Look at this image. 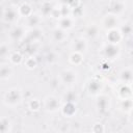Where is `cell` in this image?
Here are the masks:
<instances>
[{"mask_svg": "<svg viewBox=\"0 0 133 133\" xmlns=\"http://www.w3.org/2000/svg\"><path fill=\"white\" fill-rule=\"evenodd\" d=\"M11 52H12L11 48L7 43H5V42L0 43V60H1V62L8 60Z\"/></svg>", "mask_w": 133, "mask_h": 133, "instance_id": "ffe728a7", "label": "cell"}, {"mask_svg": "<svg viewBox=\"0 0 133 133\" xmlns=\"http://www.w3.org/2000/svg\"><path fill=\"white\" fill-rule=\"evenodd\" d=\"M102 88H103V84L97 78H92L87 82V86H86L87 92L92 96H98L99 94H101Z\"/></svg>", "mask_w": 133, "mask_h": 133, "instance_id": "7c38bea8", "label": "cell"}, {"mask_svg": "<svg viewBox=\"0 0 133 133\" xmlns=\"http://www.w3.org/2000/svg\"><path fill=\"white\" fill-rule=\"evenodd\" d=\"M42 20H43V18H42L41 15L32 12L31 15L27 16L26 18H24V24L23 25L26 28H30V29L38 28V26L42 23Z\"/></svg>", "mask_w": 133, "mask_h": 133, "instance_id": "30bf717a", "label": "cell"}, {"mask_svg": "<svg viewBox=\"0 0 133 133\" xmlns=\"http://www.w3.org/2000/svg\"><path fill=\"white\" fill-rule=\"evenodd\" d=\"M24 65H25L27 69H29V70L34 69V68L36 66V60H35V58H34L33 56L27 57L26 59H24Z\"/></svg>", "mask_w": 133, "mask_h": 133, "instance_id": "83f0119b", "label": "cell"}, {"mask_svg": "<svg viewBox=\"0 0 133 133\" xmlns=\"http://www.w3.org/2000/svg\"><path fill=\"white\" fill-rule=\"evenodd\" d=\"M101 53H102V56L103 58H105L106 60H109V61H112V60H115L117 59V57L119 56V48L116 47L115 44H111V43H106L102 46L101 48Z\"/></svg>", "mask_w": 133, "mask_h": 133, "instance_id": "8992f818", "label": "cell"}, {"mask_svg": "<svg viewBox=\"0 0 133 133\" xmlns=\"http://www.w3.org/2000/svg\"><path fill=\"white\" fill-rule=\"evenodd\" d=\"M51 38L55 43L62 44V43H64L68 39V31L57 26L54 29H52V31H51Z\"/></svg>", "mask_w": 133, "mask_h": 133, "instance_id": "8fae6325", "label": "cell"}, {"mask_svg": "<svg viewBox=\"0 0 133 133\" xmlns=\"http://www.w3.org/2000/svg\"><path fill=\"white\" fill-rule=\"evenodd\" d=\"M78 79H79L78 72L72 66L62 69L58 74L59 82L68 87H73L74 85H76L78 82Z\"/></svg>", "mask_w": 133, "mask_h": 133, "instance_id": "7a4b0ae2", "label": "cell"}, {"mask_svg": "<svg viewBox=\"0 0 133 133\" xmlns=\"http://www.w3.org/2000/svg\"><path fill=\"white\" fill-rule=\"evenodd\" d=\"M110 107H111L110 97L107 95H104V94H99L97 96V100H96V108L98 109V111L105 113L110 109Z\"/></svg>", "mask_w": 133, "mask_h": 133, "instance_id": "9c48e42d", "label": "cell"}, {"mask_svg": "<svg viewBox=\"0 0 133 133\" xmlns=\"http://www.w3.org/2000/svg\"><path fill=\"white\" fill-rule=\"evenodd\" d=\"M125 7H126V5H125L124 1H122V0H114L112 2V5H111V8H112L111 12L116 15V16H119L126 9Z\"/></svg>", "mask_w": 133, "mask_h": 133, "instance_id": "44dd1931", "label": "cell"}, {"mask_svg": "<svg viewBox=\"0 0 133 133\" xmlns=\"http://www.w3.org/2000/svg\"><path fill=\"white\" fill-rule=\"evenodd\" d=\"M77 98H78V95H77L75 91L71 90V91L65 92V94L62 96V98H61V99H62L64 102H75V103H76Z\"/></svg>", "mask_w": 133, "mask_h": 133, "instance_id": "4316f807", "label": "cell"}, {"mask_svg": "<svg viewBox=\"0 0 133 133\" xmlns=\"http://www.w3.org/2000/svg\"><path fill=\"white\" fill-rule=\"evenodd\" d=\"M1 18L3 20V22L7 23V24H12L15 25L18 21V19L20 18V14H19V8L17 5L15 4H9L6 7H4V9L2 10V15Z\"/></svg>", "mask_w": 133, "mask_h": 133, "instance_id": "5b68a950", "label": "cell"}, {"mask_svg": "<svg viewBox=\"0 0 133 133\" xmlns=\"http://www.w3.org/2000/svg\"><path fill=\"white\" fill-rule=\"evenodd\" d=\"M18 8H19L20 17H23V18H26L27 16H29V15H31V14L33 12L31 5H30L29 3H27V2L22 3V5H21V6H19Z\"/></svg>", "mask_w": 133, "mask_h": 133, "instance_id": "d4e9b609", "label": "cell"}, {"mask_svg": "<svg viewBox=\"0 0 133 133\" xmlns=\"http://www.w3.org/2000/svg\"><path fill=\"white\" fill-rule=\"evenodd\" d=\"M123 38V34L121 32L119 29H116V28H113V29H110V30H107V39H108V43H111V44H118L119 41Z\"/></svg>", "mask_w": 133, "mask_h": 133, "instance_id": "e0dca14e", "label": "cell"}, {"mask_svg": "<svg viewBox=\"0 0 133 133\" xmlns=\"http://www.w3.org/2000/svg\"><path fill=\"white\" fill-rule=\"evenodd\" d=\"M62 99L55 95H47L42 101V109L47 113H56L60 110Z\"/></svg>", "mask_w": 133, "mask_h": 133, "instance_id": "3957f363", "label": "cell"}, {"mask_svg": "<svg viewBox=\"0 0 133 133\" xmlns=\"http://www.w3.org/2000/svg\"><path fill=\"white\" fill-rule=\"evenodd\" d=\"M60 111L65 117L74 116V114H76V111H77V107H76L75 102H64V103H62Z\"/></svg>", "mask_w": 133, "mask_h": 133, "instance_id": "9a60e30c", "label": "cell"}, {"mask_svg": "<svg viewBox=\"0 0 133 133\" xmlns=\"http://www.w3.org/2000/svg\"><path fill=\"white\" fill-rule=\"evenodd\" d=\"M14 75V66L10 62L2 61L0 63V80H8Z\"/></svg>", "mask_w": 133, "mask_h": 133, "instance_id": "4fadbf2b", "label": "cell"}, {"mask_svg": "<svg viewBox=\"0 0 133 133\" xmlns=\"http://www.w3.org/2000/svg\"><path fill=\"white\" fill-rule=\"evenodd\" d=\"M118 80L121 83H129L131 84L132 81V70L131 68H124L119 73H118Z\"/></svg>", "mask_w": 133, "mask_h": 133, "instance_id": "d6986e66", "label": "cell"}, {"mask_svg": "<svg viewBox=\"0 0 133 133\" xmlns=\"http://www.w3.org/2000/svg\"><path fill=\"white\" fill-rule=\"evenodd\" d=\"M118 24H119L118 16H116L112 12H109V14H106L105 16H103L100 25L102 28H104L106 30H110V29L116 28V26Z\"/></svg>", "mask_w": 133, "mask_h": 133, "instance_id": "ba28073f", "label": "cell"}, {"mask_svg": "<svg viewBox=\"0 0 133 133\" xmlns=\"http://www.w3.org/2000/svg\"><path fill=\"white\" fill-rule=\"evenodd\" d=\"M117 96L121 100L131 98V84L129 83H119L117 89Z\"/></svg>", "mask_w": 133, "mask_h": 133, "instance_id": "2e32d148", "label": "cell"}, {"mask_svg": "<svg viewBox=\"0 0 133 133\" xmlns=\"http://www.w3.org/2000/svg\"><path fill=\"white\" fill-rule=\"evenodd\" d=\"M83 61H84V55H83V53L76 52V51H72L71 52V54L69 56V62L72 65H74V66L80 65Z\"/></svg>", "mask_w": 133, "mask_h": 133, "instance_id": "ac0fdd59", "label": "cell"}, {"mask_svg": "<svg viewBox=\"0 0 133 133\" xmlns=\"http://www.w3.org/2000/svg\"><path fill=\"white\" fill-rule=\"evenodd\" d=\"M8 60H9V62L11 64H20L24 60V58H23V55L21 54V52H19V51H12L10 53V55H9Z\"/></svg>", "mask_w": 133, "mask_h": 133, "instance_id": "484cf974", "label": "cell"}, {"mask_svg": "<svg viewBox=\"0 0 133 133\" xmlns=\"http://www.w3.org/2000/svg\"><path fill=\"white\" fill-rule=\"evenodd\" d=\"M2 102L9 108H16L23 102V92L19 87H10L6 89L2 97Z\"/></svg>", "mask_w": 133, "mask_h": 133, "instance_id": "6da1fadb", "label": "cell"}, {"mask_svg": "<svg viewBox=\"0 0 133 133\" xmlns=\"http://www.w3.org/2000/svg\"><path fill=\"white\" fill-rule=\"evenodd\" d=\"M12 130V123L6 116L0 117V132H9Z\"/></svg>", "mask_w": 133, "mask_h": 133, "instance_id": "7402d4cb", "label": "cell"}, {"mask_svg": "<svg viewBox=\"0 0 133 133\" xmlns=\"http://www.w3.org/2000/svg\"><path fill=\"white\" fill-rule=\"evenodd\" d=\"M57 26L64 29V30H70L75 26V20L71 16H60L57 19Z\"/></svg>", "mask_w": 133, "mask_h": 133, "instance_id": "5bb4252c", "label": "cell"}, {"mask_svg": "<svg viewBox=\"0 0 133 133\" xmlns=\"http://www.w3.org/2000/svg\"><path fill=\"white\" fill-rule=\"evenodd\" d=\"M99 29H100V27L97 26L96 24H90V25H88V26L85 28L84 36H85V37L95 38V37H97L98 34H99Z\"/></svg>", "mask_w": 133, "mask_h": 133, "instance_id": "603a6c76", "label": "cell"}, {"mask_svg": "<svg viewBox=\"0 0 133 133\" xmlns=\"http://www.w3.org/2000/svg\"><path fill=\"white\" fill-rule=\"evenodd\" d=\"M70 49L72 51L84 53L88 49V41L85 36H76L70 42Z\"/></svg>", "mask_w": 133, "mask_h": 133, "instance_id": "52a82bcc", "label": "cell"}, {"mask_svg": "<svg viewBox=\"0 0 133 133\" xmlns=\"http://www.w3.org/2000/svg\"><path fill=\"white\" fill-rule=\"evenodd\" d=\"M27 29L23 24H15L8 31V39L10 43H21L26 39Z\"/></svg>", "mask_w": 133, "mask_h": 133, "instance_id": "277c9868", "label": "cell"}, {"mask_svg": "<svg viewBox=\"0 0 133 133\" xmlns=\"http://www.w3.org/2000/svg\"><path fill=\"white\" fill-rule=\"evenodd\" d=\"M27 107H28V109H29L30 111L36 112V111H38V110L42 109V101H39V100L36 99V98H32V99H30V100L28 101Z\"/></svg>", "mask_w": 133, "mask_h": 133, "instance_id": "cb8c5ba5", "label": "cell"}]
</instances>
